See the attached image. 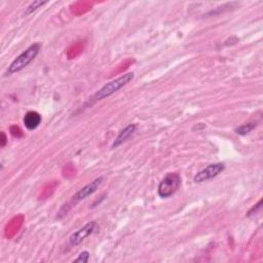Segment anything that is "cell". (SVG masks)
<instances>
[{
	"label": "cell",
	"instance_id": "1",
	"mask_svg": "<svg viewBox=\"0 0 263 263\" xmlns=\"http://www.w3.org/2000/svg\"><path fill=\"white\" fill-rule=\"evenodd\" d=\"M41 45L39 43H34L30 45L27 50L24 51L21 55H19L11 64L8 66L5 75H11L14 73L19 72L25 67H27L33 60L36 58L40 51Z\"/></svg>",
	"mask_w": 263,
	"mask_h": 263
},
{
	"label": "cell",
	"instance_id": "2",
	"mask_svg": "<svg viewBox=\"0 0 263 263\" xmlns=\"http://www.w3.org/2000/svg\"><path fill=\"white\" fill-rule=\"evenodd\" d=\"M134 78V73L133 72H129L126 73L122 76H119L118 78L106 83V85L100 89L97 93L94 95L93 100L94 101H100L103 100L105 98H108L110 97L111 95H113L114 93H116L117 91L121 90L122 88H124L125 86H127L128 83Z\"/></svg>",
	"mask_w": 263,
	"mask_h": 263
},
{
	"label": "cell",
	"instance_id": "3",
	"mask_svg": "<svg viewBox=\"0 0 263 263\" xmlns=\"http://www.w3.org/2000/svg\"><path fill=\"white\" fill-rule=\"evenodd\" d=\"M181 185V177L177 173H169L159 185V195L161 197H172Z\"/></svg>",
	"mask_w": 263,
	"mask_h": 263
},
{
	"label": "cell",
	"instance_id": "4",
	"mask_svg": "<svg viewBox=\"0 0 263 263\" xmlns=\"http://www.w3.org/2000/svg\"><path fill=\"white\" fill-rule=\"evenodd\" d=\"M224 171V164L222 163H217V164H212L208 165L207 168L204 170H201L198 172L195 178L194 181L196 183H202L205 181H209L211 179H214L215 177H217L220 173Z\"/></svg>",
	"mask_w": 263,
	"mask_h": 263
},
{
	"label": "cell",
	"instance_id": "5",
	"mask_svg": "<svg viewBox=\"0 0 263 263\" xmlns=\"http://www.w3.org/2000/svg\"><path fill=\"white\" fill-rule=\"evenodd\" d=\"M96 227H97V223H96L95 221L87 223L85 226L82 227V229L78 230L77 231L71 234V236L69 238L70 245L71 246H77V245L81 244L88 236H90L95 231Z\"/></svg>",
	"mask_w": 263,
	"mask_h": 263
},
{
	"label": "cell",
	"instance_id": "6",
	"mask_svg": "<svg viewBox=\"0 0 263 263\" xmlns=\"http://www.w3.org/2000/svg\"><path fill=\"white\" fill-rule=\"evenodd\" d=\"M103 181H104V177H99L97 179H95V180L92 181L90 184L86 185L85 187H82L79 191H77V193L73 196L72 200L74 202H78L80 200H83V199H86L87 197H91L92 195H94L96 193V191H97V189L101 186Z\"/></svg>",
	"mask_w": 263,
	"mask_h": 263
},
{
	"label": "cell",
	"instance_id": "7",
	"mask_svg": "<svg viewBox=\"0 0 263 263\" xmlns=\"http://www.w3.org/2000/svg\"><path fill=\"white\" fill-rule=\"evenodd\" d=\"M40 124L41 115L36 111H29L26 113L25 117H24V125L30 131L37 129Z\"/></svg>",
	"mask_w": 263,
	"mask_h": 263
},
{
	"label": "cell",
	"instance_id": "8",
	"mask_svg": "<svg viewBox=\"0 0 263 263\" xmlns=\"http://www.w3.org/2000/svg\"><path fill=\"white\" fill-rule=\"evenodd\" d=\"M136 126L135 125H129L127 128H125L121 133L118 134V136L115 138L113 144H112V148H116L118 146H121L124 142H126L132 135L135 133L136 131Z\"/></svg>",
	"mask_w": 263,
	"mask_h": 263
},
{
	"label": "cell",
	"instance_id": "9",
	"mask_svg": "<svg viewBox=\"0 0 263 263\" xmlns=\"http://www.w3.org/2000/svg\"><path fill=\"white\" fill-rule=\"evenodd\" d=\"M256 123H248V124H245L241 127H238L236 130H235V133L238 134V135H242V136H245L247 134H249L250 132H252L255 128H256Z\"/></svg>",
	"mask_w": 263,
	"mask_h": 263
},
{
	"label": "cell",
	"instance_id": "10",
	"mask_svg": "<svg viewBox=\"0 0 263 263\" xmlns=\"http://www.w3.org/2000/svg\"><path fill=\"white\" fill-rule=\"evenodd\" d=\"M46 3H47L46 1H33V2L27 7L25 15L28 16V15L34 13L35 10H37L39 7H41L42 5H44V4H46Z\"/></svg>",
	"mask_w": 263,
	"mask_h": 263
},
{
	"label": "cell",
	"instance_id": "11",
	"mask_svg": "<svg viewBox=\"0 0 263 263\" xmlns=\"http://www.w3.org/2000/svg\"><path fill=\"white\" fill-rule=\"evenodd\" d=\"M90 259V253L87 252V251H83V252H81L78 257L74 260V262H82V263H86L88 262Z\"/></svg>",
	"mask_w": 263,
	"mask_h": 263
},
{
	"label": "cell",
	"instance_id": "12",
	"mask_svg": "<svg viewBox=\"0 0 263 263\" xmlns=\"http://www.w3.org/2000/svg\"><path fill=\"white\" fill-rule=\"evenodd\" d=\"M1 136H2V143H1V146L3 147L4 145H5V143H6V138H5V135L2 133L1 134Z\"/></svg>",
	"mask_w": 263,
	"mask_h": 263
}]
</instances>
